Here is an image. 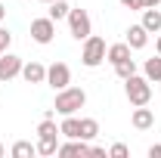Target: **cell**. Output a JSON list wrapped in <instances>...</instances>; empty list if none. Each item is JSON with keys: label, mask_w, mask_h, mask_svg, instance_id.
<instances>
[{"label": "cell", "mask_w": 161, "mask_h": 158, "mask_svg": "<svg viewBox=\"0 0 161 158\" xmlns=\"http://www.w3.org/2000/svg\"><path fill=\"white\" fill-rule=\"evenodd\" d=\"M124 93L130 105H149L152 102V81L146 75H130L124 81Z\"/></svg>", "instance_id": "1"}, {"label": "cell", "mask_w": 161, "mask_h": 158, "mask_svg": "<svg viewBox=\"0 0 161 158\" xmlns=\"http://www.w3.org/2000/svg\"><path fill=\"white\" fill-rule=\"evenodd\" d=\"M87 105V93L80 90V87H65V90H56V102H53V109L59 112V115H75L78 109Z\"/></svg>", "instance_id": "2"}, {"label": "cell", "mask_w": 161, "mask_h": 158, "mask_svg": "<svg viewBox=\"0 0 161 158\" xmlns=\"http://www.w3.org/2000/svg\"><path fill=\"white\" fill-rule=\"evenodd\" d=\"M105 40L96 37V34H90V37L84 40V50H80V62L87 65V68H96V65H102L105 62Z\"/></svg>", "instance_id": "3"}, {"label": "cell", "mask_w": 161, "mask_h": 158, "mask_svg": "<svg viewBox=\"0 0 161 158\" xmlns=\"http://www.w3.org/2000/svg\"><path fill=\"white\" fill-rule=\"evenodd\" d=\"M68 31H71V37H75V40H87L90 34H93L90 13H87V9H75V6H71V13H68Z\"/></svg>", "instance_id": "4"}, {"label": "cell", "mask_w": 161, "mask_h": 158, "mask_svg": "<svg viewBox=\"0 0 161 158\" xmlns=\"http://www.w3.org/2000/svg\"><path fill=\"white\" fill-rule=\"evenodd\" d=\"M56 37V22L50 19V16H43V19H31V40L34 43H53Z\"/></svg>", "instance_id": "5"}, {"label": "cell", "mask_w": 161, "mask_h": 158, "mask_svg": "<svg viewBox=\"0 0 161 158\" xmlns=\"http://www.w3.org/2000/svg\"><path fill=\"white\" fill-rule=\"evenodd\" d=\"M47 84H50L53 90H65V87L71 84V68H68L65 62H53V65L47 68Z\"/></svg>", "instance_id": "6"}, {"label": "cell", "mask_w": 161, "mask_h": 158, "mask_svg": "<svg viewBox=\"0 0 161 158\" xmlns=\"http://www.w3.org/2000/svg\"><path fill=\"white\" fill-rule=\"evenodd\" d=\"M22 65H25V62L6 50V53L0 56V81H13V78H19V75H22Z\"/></svg>", "instance_id": "7"}, {"label": "cell", "mask_w": 161, "mask_h": 158, "mask_svg": "<svg viewBox=\"0 0 161 158\" xmlns=\"http://www.w3.org/2000/svg\"><path fill=\"white\" fill-rule=\"evenodd\" d=\"M22 78L28 81V84H47V65L43 62H25L22 65Z\"/></svg>", "instance_id": "8"}, {"label": "cell", "mask_w": 161, "mask_h": 158, "mask_svg": "<svg viewBox=\"0 0 161 158\" xmlns=\"http://www.w3.org/2000/svg\"><path fill=\"white\" fill-rule=\"evenodd\" d=\"M133 127L136 130H149V127H155V112L152 109H146V105H133Z\"/></svg>", "instance_id": "9"}, {"label": "cell", "mask_w": 161, "mask_h": 158, "mask_svg": "<svg viewBox=\"0 0 161 158\" xmlns=\"http://www.w3.org/2000/svg\"><path fill=\"white\" fill-rule=\"evenodd\" d=\"M127 43H130V50H142V47L149 43V31L142 28V22L127 28Z\"/></svg>", "instance_id": "10"}, {"label": "cell", "mask_w": 161, "mask_h": 158, "mask_svg": "<svg viewBox=\"0 0 161 158\" xmlns=\"http://www.w3.org/2000/svg\"><path fill=\"white\" fill-rule=\"evenodd\" d=\"M59 133L68 137V139H80V118H75V115H62Z\"/></svg>", "instance_id": "11"}, {"label": "cell", "mask_w": 161, "mask_h": 158, "mask_svg": "<svg viewBox=\"0 0 161 158\" xmlns=\"http://www.w3.org/2000/svg\"><path fill=\"white\" fill-rule=\"evenodd\" d=\"M105 59L112 62V65H118V62L130 59V43H127V40H124V43H112V47L105 50Z\"/></svg>", "instance_id": "12"}, {"label": "cell", "mask_w": 161, "mask_h": 158, "mask_svg": "<svg viewBox=\"0 0 161 158\" xmlns=\"http://www.w3.org/2000/svg\"><path fill=\"white\" fill-rule=\"evenodd\" d=\"M142 28L149 31V34H158L161 31V9H142Z\"/></svg>", "instance_id": "13"}, {"label": "cell", "mask_w": 161, "mask_h": 158, "mask_svg": "<svg viewBox=\"0 0 161 158\" xmlns=\"http://www.w3.org/2000/svg\"><path fill=\"white\" fill-rule=\"evenodd\" d=\"M56 155H90V146L87 139H71V143H62Z\"/></svg>", "instance_id": "14"}, {"label": "cell", "mask_w": 161, "mask_h": 158, "mask_svg": "<svg viewBox=\"0 0 161 158\" xmlns=\"http://www.w3.org/2000/svg\"><path fill=\"white\" fill-rule=\"evenodd\" d=\"M99 137V121L96 118H80V139H96Z\"/></svg>", "instance_id": "15"}, {"label": "cell", "mask_w": 161, "mask_h": 158, "mask_svg": "<svg viewBox=\"0 0 161 158\" xmlns=\"http://www.w3.org/2000/svg\"><path fill=\"white\" fill-rule=\"evenodd\" d=\"M142 75L149 81H161V56L155 53L152 59H146V65H142Z\"/></svg>", "instance_id": "16"}, {"label": "cell", "mask_w": 161, "mask_h": 158, "mask_svg": "<svg viewBox=\"0 0 161 158\" xmlns=\"http://www.w3.org/2000/svg\"><path fill=\"white\" fill-rule=\"evenodd\" d=\"M56 152H59V139L56 137H40L37 139V155H56Z\"/></svg>", "instance_id": "17"}, {"label": "cell", "mask_w": 161, "mask_h": 158, "mask_svg": "<svg viewBox=\"0 0 161 158\" xmlns=\"http://www.w3.org/2000/svg\"><path fill=\"white\" fill-rule=\"evenodd\" d=\"M31 155H37V146H34V143L19 139V143L13 146V158H31Z\"/></svg>", "instance_id": "18"}, {"label": "cell", "mask_w": 161, "mask_h": 158, "mask_svg": "<svg viewBox=\"0 0 161 158\" xmlns=\"http://www.w3.org/2000/svg\"><path fill=\"white\" fill-rule=\"evenodd\" d=\"M68 13H71V6H68L65 0H53V3H50V19H53V22L68 19Z\"/></svg>", "instance_id": "19"}, {"label": "cell", "mask_w": 161, "mask_h": 158, "mask_svg": "<svg viewBox=\"0 0 161 158\" xmlns=\"http://www.w3.org/2000/svg\"><path fill=\"white\" fill-rule=\"evenodd\" d=\"M37 137H59V127H56V118H43L37 124Z\"/></svg>", "instance_id": "20"}, {"label": "cell", "mask_w": 161, "mask_h": 158, "mask_svg": "<svg viewBox=\"0 0 161 158\" xmlns=\"http://www.w3.org/2000/svg\"><path fill=\"white\" fill-rule=\"evenodd\" d=\"M115 75H118L121 81H127L130 75H136V62H133V59H124V62H118V65H115Z\"/></svg>", "instance_id": "21"}, {"label": "cell", "mask_w": 161, "mask_h": 158, "mask_svg": "<svg viewBox=\"0 0 161 158\" xmlns=\"http://www.w3.org/2000/svg\"><path fill=\"white\" fill-rule=\"evenodd\" d=\"M108 155H112V158H127V155H130V149H127L124 143H115V146L108 149Z\"/></svg>", "instance_id": "22"}, {"label": "cell", "mask_w": 161, "mask_h": 158, "mask_svg": "<svg viewBox=\"0 0 161 158\" xmlns=\"http://www.w3.org/2000/svg\"><path fill=\"white\" fill-rule=\"evenodd\" d=\"M9 43H13V34H9L6 28H0V56H3V53L9 50Z\"/></svg>", "instance_id": "23"}, {"label": "cell", "mask_w": 161, "mask_h": 158, "mask_svg": "<svg viewBox=\"0 0 161 158\" xmlns=\"http://www.w3.org/2000/svg\"><path fill=\"white\" fill-rule=\"evenodd\" d=\"M121 6H127V9H140V13H142V0H121Z\"/></svg>", "instance_id": "24"}, {"label": "cell", "mask_w": 161, "mask_h": 158, "mask_svg": "<svg viewBox=\"0 0 161 158\" xmlns=\"http://www.w3.org/2000/svg\"><path fill=\"white\" fill-rule=\"evenodd\" d=\"M149 158H161V143H155V146H149Z\"/></svg>", "instance_id": "25"}, {"label": "cell", "mask_w": 161, "mask_h": 158, "mask_svg": "<svg viewBox=\"0 0 161 158\" xmlns=\"http://www.w3.org/2000/svg\"><path fill=\"white\" fill-rule=\"evenodd\" d=\"M155 6H161V0H142V9H155Z\"/></svg>", "instance_id": "26"}, {"label": "cell", "mask_w": 161, "mask_h": 158, "mask_svg": "<svg viewBox=\"0 0 161 158\" xmlns=\"http://www.w3.org/2000/svg\"><path fill=\"white\" fill-rule=\"evenodd\" d=\"M155 53L161 56V34H158V40H155Z\"/></svg>", "instance_id": "27"}, {"label": "cell", "mask_w": 161, "mask_h": 158, "mask_svg": "<svg viewBox=\"0 0 161 158\" xmlns=\"http://www.w3.org/2000/svg\"><path fill=\"white\" fill-rule=\"evenodd\" d=\"M6 19V6H3V3H0V22Z\"/></svg>", "instance_id": "28"}, {"label": "cell", "mask_w": 161, "mask_h": 158, "mask_svg": "<svg viewBox=\"0 0 161 158\" xmlns=\"http://www.w3.org/2000/svg\"><path fill=\"white\" fill-rule=\"evenodd\" d=\"M3 155H6V149H3V143H0V158H3Z\"/></svg>", "instance_id": "29"}, {"label": "cell", "mask_w": 161, "mask_h": 158, "mask_svg": "<svg viewBox=\"0 0 161 158\" xmlns=\"http://www.w3.org/2000/svg\"><path fill=\"white\" fill-rule=\"evenodd\" d=\"M40 3H53V0H40Z\"/></svg>", "instance_id": "30"}]
</instances>
